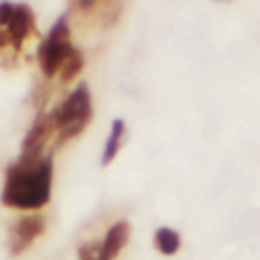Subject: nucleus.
Listing matches in <instances>:
<instances>
[{
    "label": "nucleus",
    "mask_w": 260,
    "mask_h": 260,
    "mask_svg": "<svg viewBox=\"0 0 260 260\" xmlns=\"http://www.w3.org/2000/svg\"><path fill=\"white\" fill-rule=\"evenodd\" d=\"M53 194V155L21 157L5 169L0 203L21 212H39Z\"/></svg>",
    "instance_id": "obj_1"
},
{
    "label": "nucleus",
    "mask_w": 260,
    "mask_h": 260,
    "mask_svg": "<svg viewBox=\"0 0 260 260\" xmlns=\"http://www.w3.org/2000/svg\"><path fill=\"white\" fill-rule=\"evenodd\" d=\"M41 39L30 5L0 3V69H16L37 59Z\"/></svg>",
    "instance_id": "obj_2"
},
{
    "label": "nucleus",
    "mask_w": 260,
    "mask_h": 260,
    "mask_svg": "<svg viewBox=\"0 0 260 260\" xmlns=\"http://www.w3.org/2000/svg\"><path fill=\"white\" fill-rule=\"evenodd\" d=\"M37 64L46 82L71 85L85 69V55L73 44V25L67 14L53 23L37 50Z\"/></svg>",
    "instance_id": "obj_3"
},
{
    "label": "nucleus",
    "mask_w": 260,
    "mask_h": 260,
    "mask_svg": "<svg viewBox=\"0 0 260 260\" xmlns=\"http://www.w3.org/2000/svg\"><path fill=\"white\" fill-rule=\"evenodd\" d=\"M50 121L55 130V146H64L78 135L85 133V128L94 119V101H91V91L85 82L76 85V89L67 96L59 105L48 110Z\"/></svg>",
    "instance_id": "obj_4"
},
{
    "label": "nucleus",
    "mask_w": 260,
    "mask_h": 260,
    "mask_svg": "<svg viewBox=\"0 0 260 260\" xmlns=\"http://www.w3.org/2000/svg\"><path fill=\"white\" fill-rule=\"evenodd\" d=\"M46 219L39 212H30V215H21L12 226H9V240L7 247L12 256H21L25 253L37 240L44 235Z\"/></svg>",
    "instance_id": "obj_5"
},
{
    "label": "nucleus",
    "mask_w": 260,
    "mask_h": 260,
    "mask_svg": "<svg viewBox=\"0 0 260 260\" xmlns=\"http://www.w3.org/2000/svg\"><path fill=\"white\" fill-rule=\"evenodd\" d=\"M121 9L123 7L119 3H99V0L96 3H71L67 16H76L82 23H87V25L108 30V27H112L119 21Z\"/></svg>",
    "instance_id": "obj_6"
},
{
    "label": "nucleus",
    "mask_w": 260,
    "mask_h": 260,
    "mask_svg": "<svg viewBox=\"0 0 260 260\" xmlns=\"http://www.w3.org/2000/svg\"><path fill=\"white\" fill-rule=\"evenodd\" d=\"M130 240V224L126 219L114 221L112 226L108 229L105 238L101 240V256L105 260H114L119 253L123 251V247L128 244Z\"/></svg>",
    "instance_id": "obj_7"
},
{
    "label": "nucleus",
    "mask_w": 260,
    "mask_h": 260,
    "mask_svg": "<svg viewBox=\"0 0 260 260\" xmlns=\"http://www.w3.org/2000/svg\"><path fill=\"white\" fill-rule=\"evenodd\" d=\"M126 135H128L126 121H123V119H114L112 126H110L108 139H105V146H103V157H101V165L103 167H110L114 162V157H117L119 151L123 148Z\"/></svg>",
    "instance_id": "obj_8"
},
{
    "label": "nucleus",
    "mask_w": 260,
    "mask_h": 260,
    "mask_svg": "<svg viewBox=\"0 0 260 260\" xmlns=\"http://www.w3.org/2000/svg\"><path fill=\"white\" fill-rule=\"evenodd\" d=\"M180 244H183V240H180L178 231L169 229V226H160L155 231V235H153V247L162 256H176L180 251Z\"/></svg>",
    "instance_id": "obj_9"
},
{
    "label": "nucleus",
    "mask_w": 260,
    "mask_h": 260,
    "mask_svg": "<svg viewBox=\"0 0 260 260\" xmlns=\"http://www.w3.org/2000/svg\"><path fill=\"white\" fill-rule=\"evenodd\" d=\"M78 256H80V260H105L101 256V240L82 244V247L78 249Z\"/></svg>",
    "instance_id": "obj_10"
}]
</instances>
